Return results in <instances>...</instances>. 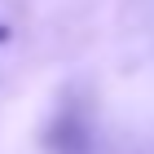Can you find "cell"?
Returning a JSON list of instances; mask_svg holds the SVG:
<instances>
[{"instance_id": "1", "label": "cell", "mask_w": 154, "mask_h": 154, "mask_svg": "<svg viewBox=\"0 0 154 154\" xmlns=\"http://www.w3.org/2000/svg\"><path fill=\"white\" fill-rule=\"evenodd\" d=\"M48 145H53L57 154H84V150H88V132H84V123L75 115H62V123L53 128Z\"/></svg>"}, {"instance_id": "2", "label": "cell", "mask_w": 154, "mask_h": 154, "mask_svg": "<svg viewBox=\"0 0 154 154\" xmlns=\"http://www.w3.org/2000/svg\"><path fill=\"white\" fill-rule=\"evenodd\" d=\"M5 40H9V26H5V22H0V44H5Z\"/></svg>"}]
</instances>
